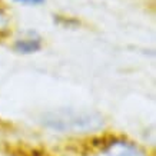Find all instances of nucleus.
Returning a JSON list of instances; mask_svg holds the SVG:
<instances>
[{
  "mask_svg": "<svg viewBox=\"0 0 156 156\" xmlns=\"http://www.w3.org/2000/svg\"><path fill=\"white\" fill-rule=\"evenodd\" d=\"M6 24V17H5V14L0 12V27H3Z\"/></svg>",
  "mask_w": 156,
  "mask_h": 156,
  "instance_id": "423d86ee",
  "label": "nucleus"
},
{
  "mask_svg": "<svg viewBox=\"0 0 156 156\" xmlns=\"http://www.w3.org/2000/svg\"><path fill=\"white\" fill-rule=\"evenodd\" d=\"M108 156H147L139 146L126 140L113 139L106 146Z\"/></svg>",
  "mask_w": 156,
  "mask_h": 156,
  "instance_id": "f03ea898",
  "label": "nucleus"
},
{
  "mask_svg": "<svg viewBox=\"0 0 156 156\" xmlns=\"http://www.w3.org/2000/svg\"><path fill=\"white\" fill-rule=\"evenodd\" d=\"M19 3H24V5H42L44 0H16Z\"/></svg>",
  "mask_w": 156,
  "mask_h": 156,
  "instance_id": "39448f33",
  "label": "nucleus"
},
{
  "mask_svg": "<svg viewBox=\"0 0 156 156\" xmlns=\"http://www.w3.org/2000/svg\"><path fill=\"white\" fill-rule=\"evenodd\" d=\"M42 123L57 132H93L103 126V118L89 110L57 109L43 115Z\"/></svg>",
  "mask_w": 156,
  "mask_h": 156,
  "instance_id": "f257e3e1",
  "label": "nucleus"
},
{
  "mask_svg": "<svg viewBox=\"0 0 156 156\" xmlns=\"http://www.w3.org/2000/svg\"><path fill=\"white\" fill-rule=\"evenodd\" d=\"M9 156H43V152L34 147L17 145V146L9 147Z\"/></svg>",
  "mask_w": 156,
  "mask_h": 156,
  "instance_id": "20e7f679",
  "label": "nucleus"
},
{
  "mask_svg": "<svg viewBox=\"0 0 156 156\" xmlns=\"http://www.w3.org/2000/svg\"><path fill=\"white\" fill-rule=\"evenodd\" d=\"M14 49H16V52L24 53V55L34 53L40 49V40H37V39H24V40H19V42H16V44H14Z\"/></svg>",
  "mask_w": 156,
  "mask_h": 156,
  "instance_id": "7ed1b4c3",
  "label": "nucleus"
}]
</instances>
